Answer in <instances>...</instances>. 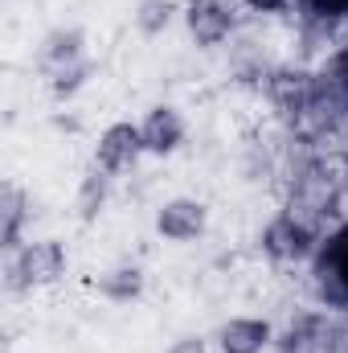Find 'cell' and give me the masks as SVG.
<instances>
[{"mask_svg":"<svg viewBox=\"0 0 348 353\" xmlns=\"http://www.w3.org/2000/svg\"><path fill=\"white\" fill-rule=\"evenodd\" d=\"M279 353H336V325L328 312L307 308L287 321V329L274 337Z\"/></svg>","mask_w":348,"mask_h":353,"instance_id":"3","label":"cell"},{"mask_svg":"<svg viewBox=\"0 0 348 353\" xmlns=\"http://www.w3.org/2000/svg\"><path fill=\"white\" fill-rule=\"evenodd\" d=\"M176 12H180L176 0H140L135 12H131V21H135V29H140L144 37H160V33L176 21Z\"/></svg>","mask_w":348,"mask_h":353,"instance_id":"14","label":"cell"},{"mask_svg":"<svg viewBox=\"0 0 348 353\" xmlns=\"http://www.w3.org/2000/svg\"><path fill=\"white\" fill-rule=\"evenodd\" d=\"M205 226H209V210H205V201H197V197H168V201L156 210V234H160L164 243H176V247L201 239Z\"/></svg>","mask_w":348,"mask_h":353,"instance_id":"6","label":"cell"},{"mask_svg":"<svg viewBox=\"0 0 348 353\" xmlns=\"http://www.w3.org/2000/svg\"><path fill=\"white\" fill-rule=\"evenodd\" d=\"M242 4L254 12H287L291 8V0H242Z\"/></svg>","mask_w":348,"mask_h":353,"instance_id":"18","label":"cell"},{"mask_svg":"<svg viewBox=\"0 0 348 353\" xmlns=\"http://www.w3.org/2000/svg\"><path fill=\"white\" fill-rule=\"evenodd\" d=\"M316 288L324 296V304L332 308H348V222L328 239L316 247Z\"/></svg>","mask_w":348,"mask_h":353,"instance_id":"2","label":"cell"},{"mask_svg":"<svg viewBox=\"0 0 348 353\" xmlns=\"http://www.w3.org/2000/svg\"><path fill=\"white\" fill-rule=\"evenodd\" d=\"M140 132H144V148L152 157H173L176 148L184 144V119H180V111L168 107V103H156L140 119Z\"/></svg>","mask_w":348,"mask_h":353,"instance_id":"9","label":"cell"},{"mask_svg":"<svg viewBox=\"0 0 348 353\" xmlns=\"http://www.w3.org/2000/svg\"><path fill=\"white\" fill-rule=\"evenodd\" d=\"M74 62H87V33L78 25H70V29L62 25V29H54V33L41 37V46H37L41 74H54L62 66H74Z\"/></svg>","mask_w":348,"mask_h":353,"instance_id":"10","label":"cell"},{"mask_svg":"<svg viewBox=\"0 0 348 353\" xmlns=\"http://www.w3.org/2000/svg\"><path fill=\"white\" fill-rule=\"evenodd\" d=\"M107 201H111V173H107V169H98V165H90L87 176L78 181L74 210H78V218H83V222H94V218L107 210Z\"/></svg>","mask_w":348,"mask_h":353,"instance_id":"13","label":"cell"},{"mask_svg":"<svg viewBox=\"0 0 348 353\" xmlns=\"http://www.w3.org/2000/svg\"><path fill=\"white\" fill-rule=\"evenodd\" d=\"M259 243L274 263H299V259L316 255V234H312L295 214H274V218L262 226Z\"/></svg>","mask_w":348,"mask_h":353,"instance_id":"4","label":"cell"},{"mask_svg":"<svg viewBox=\"0 0 348 353\" xmlns=\"http://www.w3.org/2000/svg\"><path fill=\"white\" fill-rule=\"evenodd\" d=\"M168 353H209V345L201 337H176L173 345H168Z\"/></svg>","mask_w":348,"mask_h":353,"instance_id":"17","label":"cell"},{"mask_svg":"<svg viewBox=\"0 0 348 353\" xmlns=\"http://www.w3.org/2000/svg\"><path fill=\"white\" fill-rule=\"evenodd\" d=\"M144 152H148V148H144V132H140V123L119 119V123L102 128V136H98V144H94V165L107 169L111 176H119V173H127Z\"/></svg>","mask_w":348,"mask_h":353,"instance_id":"5","label":"cell"},{"mask_svg":"<svg viewBox=\"0 0 348 353\" xmlns=\"http://www.w3.org/2000/svg\"><path fill=\"white\" fill-rule=\"evenodd\" d=\"M180 17H184L188 37H193L197 46H205V50L221 46V41L234 33V21H238L230 0H188Z\"/></svg>","mask_w":348,"mask_h":353,"instance_id":"7","label":"cell"},{"mask_svg":"<svg viewBox=\"0 0 348 353\" xmlns=\"http://www.w3.org/2000/svg\"><path fill=\"white\" fill-rule=\"evenodd\" d=\"M90 74H94V66H90V58H87V62H74V66H62V70L45 74V87H50V94L58 103H66V99H74L78 90L87 87Z\"/></svg>","mask_w":348,"mask_h":353,"instance_id":"15","label":"cell"},{"mask_svg":"<svg viewBox=\"0 0 348 353\" xmlns=\"http://www.w3.org/2000/svg\"><path fill=\"white\" fill-rule=\"evenodd\" d=\"M336 74H340V87L348 90V46L340 50V58H336Z\"/></svg>","mask_w":348,"mask_h":353,"instance_id":"19","label":"cell"},{"mask_svg":"<svg viewBox=\"0 0 348 353\" xmlns=\"http://www.w3.org/2000/svg\"><path fill=\"white\" fill-rule=\"evenodd\" d=\"M303 8L320 21H340L348 17V0H303Z\"/></svg>","mask_w":348,"mask_h":353,"instance_id":"16","label":"cell"},{"mask_svg":"<svg viewBox=\"0 0 348 353\" xmlns=\"http://www.w3.org/2000/svg\"><path fill=\"white\" fill-rule=\"evenodd\" d=\"M274 325L266 316H230L217 329V350L221 353H266L274 345Z\"/></svg>","mask_w":348,"mask_h":353,"instance_id":"8","label":"cell"},{"mask_svg":"<svg viewBox=\"0 0 348 353\" xmlns=\"http://www.w3.org/2000/svg\"><path fill=\"white\" fill-rule=\"evenodd\" d=\"M25 222H29V197H25L21 185L4 181V189H0V247H4L8 255L21 247Z\"/></svg>","mask_w":348,"mask_h":353,"instance_id":"12","label":"cell"},{"mask_svg":"<svg viewBox=\"0 0 348 353\" xmlns=\"http://www.w3.org/2000/svg\"><path fill=\"white\" fill-rule=\"evenodd\" d=\"M66 247L58 239H37V243H21L8 263H4V283L12 292H37V288H54L66 275Z\"/></svg>","mask_w":348,"mask_h":353,"instance_id":"1","label":"cell"},{"mask_svg":"<svg viewBox=\"0 0 348 353\" xmlns=\"http://www.w3.org/2000/svg\"><path fill=\"white\" fill-rule=\"evenodd\" d=\"M90 288H94L102 300H111V304H131V300L144 296V267H135V263L107 267V271H98V275L90 279Z\"/></svg>","mask_w":348,"mask_h":353,"instance_id":"11","label":"cell"}]
</instances>
